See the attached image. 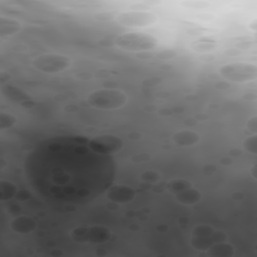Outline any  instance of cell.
<instances>
[{
    "label": "cell",
    "mask_w": 257,
    "mask_h": 257,
    "mask_svg": "<svg viewBox=\"0 0 257 257\" xmlns=\"http://www.w3.org/2000/svg\"><path fill=\"white\" fill-rule=\"evenodd\" d=\"M194 49L198 50V51H209L215 48L216 44L212 41H205V40H201V41H197L194 43Z\"/></svg>",
    "instance_id": "2e32d148"
},
{
    "label": "cell",
    "mask_w": 257,
    "mask_h": 257,
    "mask_svg": "<svg viewBox=\"0 0 257 257\" xmlns=\"http://www.w3.org/2000/svg\"><path fill=\"white\" fill-rule=\"evenodd\" d=\"M71 233L72 237L79 242H103L110 236L109 230L100 226L78 227Z\"/></svg>",
    "instance_id": "8992f818"
},
{
    "label": "cell",
    "mask_w": 257,
    "mask_h": 257,
    "mask_svg": "<svg viewBox=\"0 0 257 257\" xmlns=\"http://www.w3.org/2000/svg\"><path fill=\"white\" fill-rule=\"evenodd\" d=\"M16 121V118L9 112L2 111L0 113V128L5 130L12 126Z\"/></svg>",
    "instance_id": "5bb4252c"
},
{
    "label": "cell",
    "mask_w": 257,
    "mask_h": 257,
    "mask_svg": "<svg viewBox=\"0 0 257 257\" xmlns=\"http://www.w3.org/2000/svg\"><path fill=\"white\" fill-rule=\"evenodd\" d=\"M173 140L177 145L181 147H189L197 144L200 140V137L197 133L186 130V131L177 132L173 136Z\"/></svg>",
    "instance_id": "9c48e42d"
},
{
    "label": "cell",
    "mask_w": 257,
    "mask_h": 257,
    "mask_svg": "<svg viewBox=\"0 0 257 257\" xmlns=\"http://www.w3.org/2000/svg\"><path fill=\"white\" fill-rule=\"evenodd\" d=\"M116 21L130 27L150 26L157 21L156 14L147 11H126L116 16Z\"/></svg>",
    "instance_id": "5b68a950"
},
{
    "label": "cell",
    "mask_w": 257,
    "mask_h": 257,
    "mask_svg": "<svg viewBox=\"0 0 257 257\" xmlns=\"http://www.w3.org/2000/svg\"><path fill=\"white\" fill-rule=\"evenodd\" d=\"M2 92L3 94L16 102H22V103H28L29 102V97L28 95L22 91L20 88L15 87L13 85L10 84H6L4 86H2Z\"/></svg>",
    "instance_id": "30bf717a"
},
{
    "label": "cell",
    "mask_w": 257,
    "mask_h": 257,
    "mask_svg": "<svg viewBox=\"0 0 257 257\" xmlns=\"http://www.w3.org/2000/svg\"><path fill=\"white\" fill-rule=\"evenodd\" d=\"M248 126L249 128H251L253 132H256V116H254L253 118H251L248 122Z\"/></svg>",
    "instance_id": "ffe728a7"
},
{
    "label": "cell",
    "mask_w": 257,
    "mask_h": 257,
    "mask_svg": "<svg viewBox=\"0 0 257 257\" xmlns=\"http://www.w3.org/2000/svg\"><path fill=\"white\" fill-rule=\"evenodd\" d=\"M256 136H252V137H249L245 140L244 142V147L247 151L253 153V154H256V151H257V143H256Z\"/></svg>",
    "instance_id": "e0dca14e"
},
{
    "label": "cell",
    "mask_w": 257,
    "mask_h": 257,
    "mask_svg": "<svg viewBox=\"0 0 257 257\" xmlns=\"http://www.w3.org/2000/svg\"><path fill=\"white\" fill-rule=\"evenodd\" d=\"M32 64L38 70L53 73L69 67L71 64V59L65 55L49 53L39 55L32 61Z\"/></svg>",
    "instance_id": "277c9868"
},
{
    "label": "cell",
    "mask_w": 257,
    "mask_h": 257,
    "mask_svg": "<svg viewBox=\"0 0 257 257\" xmlns=\"http://www.w3.org/2000/svg\"><path fill=\"white\" fill-rule=\"evenodd\" d=\"M87 100L94 107L112 109L122 106L126 102V96L120 90L99 89L91 92L88 95Z\"/></svg>",
    "instance_id": "7a4b0ae2"
},
{
    "label": "cell",
    "mask_w": 257,
    "mask_h": 257,
    "mask_svg": "<svg viewBox=\"0 0 257 257\" xmlns=\"http://www.w3.org/2000/svg\"><path fill=\"white\" fill-rule=\"evenodd\" d=\"M20 29V23L16 20L6 18L4 16L0 17V37L10 36L15 34Z\"/></svg>",
    "instance_id": "7c38bea8"
},
{
    "label": "cell",
    "mask_w": 257,
    "mask_h": 257,
    "mask_svg": "<svg viewBox=\"0 0 257 257\" xmlns=\"http://www.w3.org/2000/svg\"><path fill=\"white\" fill-rule=\"evenodd\" d=\"M176 199L182 204L192 205V204H196L200 201L201 194L196 189H192L190 187V188H187L180 192H177Z\"/></svg>",
    "instance_id": "8fae6325"
},
{
    "label": "cell",
    "mask_w": 257,
    "mask_h": 257,
    "mask_svg": "<svg viewBox=\"0 0 257 257\" xmlns=\"http://www.w3.org/2000/svg\"><path fill=\"white\" fill-rule=\"evenodd\" d=\"M34 220L29 217H18L11 223V228L19 233H28L35 228Z\"/></svg>",
    "instance_id": "4fadbf2b"
},
{
    "label": "cell",
    "mask_w": 257,
    "mask_h": 257,
    "mask_svg": "<svg viewBox=\"0 0 257 257\" xmlns=\"http://www.w3.org/2000/svg\"><path fill=\"white\" fill-rule=\"evenodd\" d=\"M168 187L175 193L180 192L182 190H185L187 188L191 187V184L188 181L185 180H181V179H177V180H173L168 184Z\"/></svg>",
    "instance_id": "9a60e30c"
},
{
    "label": "cell",
    "mask_w": 257,
    "mask_h": 257,
    "mask_svg": "<svg viewBox=\"0 0 257 257\" xmlns=\"http://www.w3.org/2000/svg\"><path fill=\"white\" fill-rule=\"evenodd\" d=\"M114 42L125 50L144 51L154 49L158 45V38L149 33L126 32L117 35Z\"/></svg>",
    "instance_id": "6da1fadb"
},
{
    "label": "cell",
    "mask_w": 257,
    "mask_h": 257,
    "mask_svg": "<svg viewBox=\"0 0 257 257\" xmlns=\"http://www.w3.org/2000/svg\"><path fill=\"white\" fill-rule=\"evenodd\" d=\"M221 76L233 82H247L257 77V67L252 63L234 62L219 68Z\"/></svg>",
    "instance_id": "3957f363"
},
{
    "label": "cell",
    "mask_w": 257,
    "mask_h": 257,
    "mask_svg": "<svg viewBox=\"0 0 257 257\" xmlns=\"http://www.w3.org/2000/svg\"><path fill=\"white\" fill-rule=\"evenodd\" d=\"M89 147L99 153H113L122 147V141L112 135H103L92 139Z\"/></svg>",
    "instance_id": "52a82bcc"
},
{
    "label": "cell",
    "mask_w": 257,
    "mask_h": 257,
    "mask_svg": "<svg viewBox=\"0 0 257 257\" xmlns=\"http://www.w3.org/2000/svg\"><path fill=\"white\" fill-rule=\"evenodd\" d=\"M107 197L111 201L118 203L130 202L135 197V191L127 186L116 185L111 187L107 192Z\"/></svg>",
    "instance_id": "ba28073f"
},
{
    "label": "cell",
    "mask_w": 257,
    "mask_h": 257,
    "mask_svg": "<svg viewBox=\"0 0 257 257\" xmlns=\"http://www.w3.org/2000/svg\"><path fill=\"white\" fill-rule=\"evenodd\" d=\"M6 192H8L9 196L11 197L15 193V187L8 182H2L1 183V198L6 194Z\"/></svg>",
    "instance_id": "ac0fdd59"
},
{
    "label": "cell",
    "mask_w": 257,
    "mask_h": 257,
    "mask_svg": "<svg viewBox=\"0 0 257 257\" xmlns=\"http://www.w3.org/2000/svg\"><path fill=\"white\" fill-rule=\"evenodd\" d=\"M142 179L148 182H155L159 179V175L155 172H146L142 175Z\"/></svg>",
    "instance_id": "d6986e66"
}]
</instances>
